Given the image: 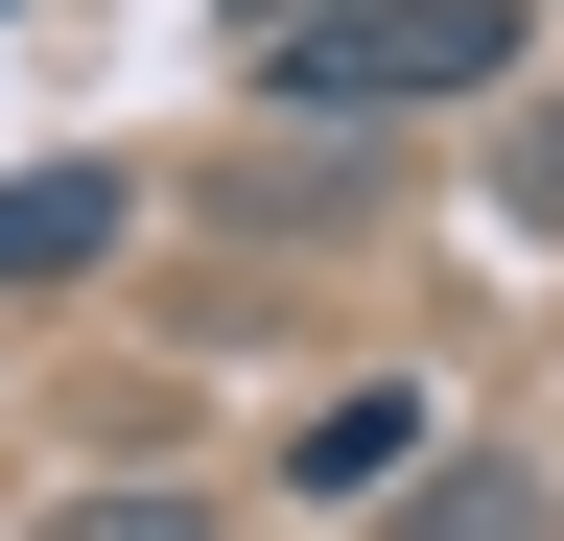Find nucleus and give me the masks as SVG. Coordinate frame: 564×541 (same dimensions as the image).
Segmentation results:
<instances>
[{
  "instance_id": "1",
  "label": "nucleus",
  "mask_w": 564,
  "mask_h": 541,
  "mask_svg": "<svg viewBox=\"0 0 564 541\" xmlns=\"http://www.w3.org/2000/svg\"><path fill=\"white\" fill-rule=\"evenodd\" d=\"M518 24L494 0H377V24H282V95L306 118H377V95H494Z\"/></svg>"
},
{
  "instance_id": "4",
  "label": "nucleus",
  "mask_w": 564,
  "mask_h": 541,
  "mask_svg": "<svg viewBox=\"0 0 564 541\" xmlns=\"http://www.w3.org/2000/svg\"><path fill=\"white\" fill-rule=\"evenodd\" d=\"M47 541H212V518H188V495H70Z\"/></svg>"
},
{
  "instance_id": "2",
  "label": "nucleus",
  "mask_w": 564,
  "mask_h": 541,
  "mask_svg": "<svg viewBox=\"0 0 564 541\" xmlns=\"http://www.w3.org/2000/svg\"><path fill=\"white\" fill-rule=\"evenodd\" d=\"M95 259H118V188L95 165H24V188H0V283H95Z\"/></svg>"
},
{
  "instance_id": "3",
  "label": "nucleus",
  "mask_w": 564,
  "mask_h": 541,
  "mask_svg": "<svg viewBox=\"0 0 564 541\" xmlns=\"http://www.w3.org/2000/svg\"><path fill=\"white\" fill-rule=\"evenodd\" d=\"M564 495H541V470L518 447H423V495H400V541H541Z\"/></svg>"
}]
</instances>
